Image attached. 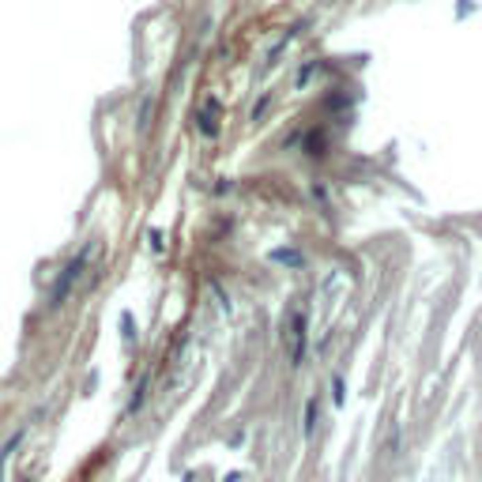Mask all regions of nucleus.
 I'll return each mask as SVG.
<instances>
[{
    "label": "nucleus",
    "mask_w": 482,
    "mask_h": 482,
    "mask_svg": "<svg viewBox=\"0 0 482 482\" xmlns=\"http://www.w3.org/2000/svg\"><path fill=\"white\" fill-rule=\"evenodd\" d=\"M83 264H87V253H79L76 261H72L68 267H64V275H61V283L53 286V305H61L64 302V294H68V286L79 279V272H83Z\"/></svg>",
    "instance_id": "obj_1"
},
{
    "label": "nucleus",
    "mask_w": 482,
    "mask_h": 482,
    "mask_svg": "<svg viewBox=\"0 0 482 482\" xmlns=\"http://www.w3.org/2000/svg\"><path fill=\"white\" fill-rule=\"evenodd\" d=\"M313 422H317V403H305V433H313Z\"/></svg>",
    "instance_id": "obj_2"
},
{
    "label": "nucleus",
    "mask_w": 482,
    "mask_h": 482,
    "mask_svg": "<svg viewBox=\"0 0 482 482\" xmlns=\"http://www.w3.org/2000/svg\"><path fill=\"white\" fill-rule=\"evenodd\" d=\"M275 261H283V264H298L302 256H298V253H286V249H279V253H275Z\"/></svg>",
    "instance_id": "obj_3"
},
{
    "label": "nucleus",
    "mask_w": 482,
    "mask_h": 482,
    "mask_svg": "<svg viewBox=\"0 0 482 482\" xmlns=\"http://www.w3.org/2000/svg\"><path fill=\"white\" fill-rule=\"evenodd\" d=\"M332 392H336V403H343V396H347V392H343V377H336V381H332Z\"/></svg>",
    "instance_id": "obj_4"
},
{
    "label": "nucleus",
    "mask_w": 482,
    "mask_h": 482,
    "mask_svg": "<svg viewBox=\"0 0 482 482\" xmlns=\"http://www.w3.org/2000/svg\"><path fill=\"white\" fill-rule=\"evenodd\" d=\"M15 441H20V437H15ZM15 441H8V449H4V452H0V475H4V460H8V452H12V449H15Z\"/></svg>",
    "instance_id": "obj_5"
}]
</instances>
